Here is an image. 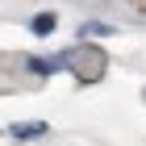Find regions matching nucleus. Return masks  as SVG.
Instances as JSON below:
<instances>
[{"label":"nucleus","instance_id":"obj_4","mask_svg":"<svg viewBox=\"0 0 146 146\" xmlns=\"http://www.w3.org/2000/svg\"><path fill=\"white\" fill-rule=\"evenodd\" d=\"M84 34H92V38H100V34H113V25H100V21H88V25H84Z\"/></svg>","mask_w":146,"mask_h":146},{"label":"nucleus","instance_id":"obj_1","mask_svg":"<svg viewBox=\"0 0 146 146\" xmlns=\"http://www.w3.org/2000/svg\"><path fill=\"white\" fill-rule=\"evenodd\" d=\"M42 134H50L46 121H17V125H9V138H17V142H29V138H42Z\"/></svg>","mask_w":146,"mask_h":146},{"label":"nucleus","instance_id":"obj_3","mask_svg":"<svg viewBox=\"0 0 146 146\" xmlns=\"http://www.w3.org/2000/svg\"><path fill=\"white\" fill-rule=\"evenodd\" d=\"M54 25H58V17H54V13H38L34 21H29V29H34L38 38H46V34H54Z\"/></svg>","mask_w":146,"mask_h":146},{"label":"nucleus","instance_id":"obj_2","mask_svg":"<svg viewBox=\"0 0 146 146\" xmlns=\"http://www.w3.org/2000/svg\"><path fill=\"white\" fill-rule=\"evenodd\" d=\"M67 58H71V54H58V58H29V71H34V75H50V71H58Z\"/></svg>","mask_w":146,"mask_h":146}]
</instances>
